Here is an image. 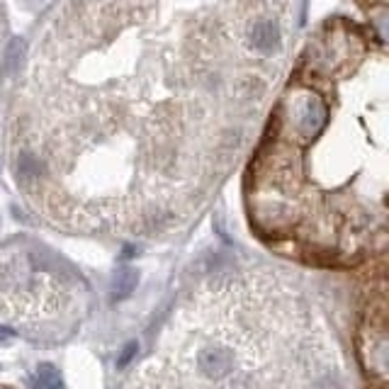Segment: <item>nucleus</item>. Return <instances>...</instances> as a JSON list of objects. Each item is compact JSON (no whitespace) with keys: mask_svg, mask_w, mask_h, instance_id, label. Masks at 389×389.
<instances>
[{"mask_svg":"<svg viewBox=\"0 0 389 389\" xmlns=\"http://www.w3.org/2000/svg\"><path fill=\"white\" fill-rule=\"evenodd\" d=\"M139 282V273L132 268H124L115 275V282H112V292H115V300H124L134 292Z\"/></svg>","mask_w":389,"mask_h":389,"instance_id":"obj_3","label":"nucleus"},{"mask_svg":"<svg viewBox=\"0 0 389 389\" xmlns=\"http://www.w3.org/2000/svg\"><path fill=\"white\" fill-rule=\"evenodd\" d=\"M34 384H37V387H58V384H61V377H58V373L52 368V365H42V368L37 370Z\"/></svg>","mask_w":389,"mask_h":389,"instance_id":"obj_4","label":"nucleus"},{"mask_svg":"<svg viewBox=\"0 0 389 389\" xmlns=\"http://www.w3.org/2000/svg\"><path fill=\"white\" fill-rule=\"evenodd\" d=\"M377 27H379V32H382V37L384 39H389V12H379L377 15Z\"/></svg>","mask_w":389,"mask_h":389,"instance_id":"obj_6","label":"nucleus"},{"mask_svg":"<svg viewBox=\"0 0 389 389\" xmlns=\"http://www.w3.org/2000/svg\"><path fill=\"white\" fill-rule=\"evenodd\" d=\"M25 54H27V44L25 39L15 37L10 44H8L5 49V58H3V74L10 78V76H15L17 71H20L22 61H25Z\"/></svg>","mask_w":389,"mask_h":389,"instance_id":"obj_2","label":"nucleus"},{"mask_svg":"<svg viewBox=\"0 0 389 389\" xmlns=\"http://www.w3.org/2000/svg\"><path fill=\"white\" fill-rule=\"evenodd\" d=\"M137 351H139V346L137 343H126L124 346V353H122L120 355V360H117V368H126V365H129V360L134 358V355H137Z\"/></svg>","mask_w":389,"mask_h":389,"instance_id":"obj_5","label":"nucleus"},{"mask_svg":"<svg viewBox=\"0 0 389 389\" xmlns=\"http://www.w3.org/2000/svg\"><path fill=\"white\" fill-rule=\"evenodd\" d=\"M251 39H253V47L260 54H273L280 39L278 25H275L273 20H258L256 25H253Z\"/></svg>","mask_w":389,"mask_h":389,"instance_id":"obj_1","label":"nucleus"},{"mask_svg":"<svg viewBox=\"0 0 389 389\" xmlns=\"http://www.w3.org/2000/svg\"><path fill=\"white\" fill-rule=\"evenodd\" d=\"M10 336H12L10 331H3V329H0V343H3V341H10Z\"/></svg>","mask_w":389,"mask_h":389,"instance_id":"obj_7","label":"nucleus"}]
</instances>
